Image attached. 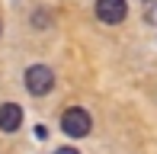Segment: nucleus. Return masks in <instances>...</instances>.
<instances>
[{"label":"nucleus","instance_id":"1","mask_svg":"<svg viewBox=\"0 0 157 154\" xmlns=\"http://www.w3.org/2000/svg\"><path fill=\"white\" fill-rule=\"evenodd\" d=\"M90 129H93V122H90V113H87V109H80V106L64 109V116H61V132H64V135L83 138V135H90Z\"/></svg>","mask_w":157,"mask_h":154},{"label":"nucleus","instance_id":"2","mask_svg":"<svg viewBox=\"0 0 157 154\" xmlns=\"http://www.w3.org/2000/svg\"><path fill=\"white\" fill-rule=\"evenodd\" d=\"M52 87H55V74H52L48 64H32L29 71H26V90H29L32 96L52 93Z\"/></svg>","mask_w":157,"mask_h":154},{"label":"nucleus","instance_id":"3","mask_svg":"<svg viewBox=\"0 0 157 154\" xmlns=\"http://www.w3.org/2000/svg\"><path fill=\"white\" fill-rule=\"evenodd\" d=\"M128 16V0H96V19L106 26H116Z\"/></svg>","mask_w":157,"mask_h":154},{"label":"nucleus","instance_id":"4","mask_svg":"<svg viewBox=\"0 0 157 154\" xmlns=\"http://www.w3.org/2000/svg\"><path fill=\"white\" fill-rule=\"evenodd\" d=\"M16 129H23V106L19 103H0V132L13 135Z\"/></svg>","mask_w":157,"mask_h":154},{"label":"nucleus","instance_id":"5","mask_svg":"<svg viewBox=\"0 0 157 154\" xmlns=\"http://www.w3.org/2000/svg\"><path fill=\"white\" fill-rule=\"evenodd\" d=\"M55 154H80V151H77V148H58Z\"/></svg>","mask_w":157,"mask_h":154},{"label":"nucleus","instance_id":"6","mask_svg":"<svg viewBox=\"0 0 157 154\" xmlns=\"http://www.w3.org/2000/svg\"><path fill=\"white\" fill-rule=\"evenodd\" d=\"M0 36H3V23H0Z\"/></svg>","mask_w":157,"mask_h":154}]
</instances>
